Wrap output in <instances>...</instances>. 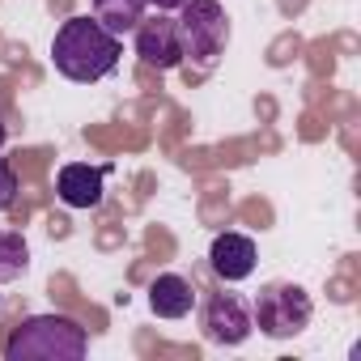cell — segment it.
<instances>
[{"mask_svg": "<svg viewBox=\"0 0 361 361\" xmlns=\"http://www.w3.org/2000/svg\"><path fill=\"white\" fill-rule=\"evenodd\" d=\"M0 145H5V119H0Z\"/></svg>", "mask_w": 361, "mask_h": 361, "instance_id": "obj_14", "label": "cell"}, {"mask_svg": "<svg viewBox=\"0 0 361 361\" xmlns=\"http://www.w3.org/2000/svg\"><path fill=\"white\" fill-rule=\"evenodd\" d=\"M123 56V39H115L111 30H102L90 18H68L56 39H51V64L60 77L77 81V85H90V81H102L106 73H115Z\"/></svg>", "mask_w": 361, "mask_h": 361, "instance_id": "obj_1", "label": "cell"}, {"mask_svg": "<svg viewBox=\"0 0 361 361\" xmlns=\"http://www.w3.org/2000/svg\"><path fill=\"white\" fill-rule=\"evenodd\" d=\"M136 56H140V64H149L157 73H170V68L183 64V43H178L174 18H161V13L153 22L140 18V26H136Z\"/></svg>", "mask_w": 361, "mask_h": 361, "instance_id": "obj_6", "label": "cell"}, {"mask_svg": "<svg viewBox=\"0 0 361 361\" xmlns=\"http://www.w3.org/2000/svg\"><path fill=\"white\" fill-rule=\"evenodd\" d=\"M26 268H30V247H26V238L13 234V230H0V285L18 281Z\"/></svg>", "mask_w": 361, "mask_h": 361, "instance_id": "obj_11", "label": "cell"}, {"mask_svg": "<svg viewBox=\"0 0 361 361\" xmlns=\"http://www.w3.org/2000/svg\"><path fill=\"white\" fill-rule=\"evenodd\" d=\"M251 319H255V327H259L268 340H293V336H302V331L310 327L314 302H310V293H306L302 285L276 281V285L259 289Z\"/></svg>", "mask_w": 361, "mask_h": 361, "instance_id": "obj_4", "label": "cell"}, {"mask_svg": "<svg viewBox=\"0 0 361 361\" xmlns=\"http://www.w3.org/2000/svg\"><path fill=\"white\" fill-rule=\"evenodd\" d=\"M255 331V319H251V306L238 298V293H217L209 298L204 306V336L213 344H243L247 336Z\"/></svg>", "mask_w": 361, "mask_h": 361, "instance_id": "obj_5", "label": "cell"}, {"mask_svg": "<svg viewBox=\"0 0 361 361\" xmlns=\"http://www.w3.org/2000/svg\"><path fill=\"white\" fill-rule=\"evenodd\" d=\"M145 5H153L157 13H174V9H183L188 0H145Z\"/></svg>", "mask_w": 361, "mask_h": 361, "instance_id": "obj_13", "label": "cell"}, {"mask_svg": "<svg viewBox=\"0 0 361 361\" xmlns=\"http://www.w3.org/2000/svg\"><path fill=\"white\" fill-rule=\"evenodd\" d=\"M13 200H18V174H13V166L5 157H0V213L13 209Z\"/></svg>", "mask_w": 361, "mask_h": 361, "instance_id": "obj_12", "label": "cell"}, {"mask_svg": "<svg viewBox=\"0 0 361 361\" xmlns=\"http://www.w3.org/2000/svg\"><path fill=\"white\" fill-rule=\"evenodd\" d=\"M255 243L247 238V234H234V230H226V234H217L213 238V247H209V264H213V272L221 276V281H230V285H238V281H247L251 272H255Z\"/></svg>", "mask_w": 361, "mask_h": 361, "instance_id": "obj_7", "label": "cell"}, {"mask_svg": "<svg viewBox=\"0 0 361 361\" xmlns=\"http://www.w3.org/2000/svg\"><path fill=\"white\" fill-rule=\"evenodd\" d=\"M145 18V0H94V22L111 30L115 39L132 35Z\"/></svg>", "mask_w": 361, "mask_h": 361, "instance_id": "obj_10", "label": "cell"}, {"mask_svg": "<svg viewBox=\"0 0 361 361\" xmlns=\"http://www.w3.org/2000/svg\"><path fill=\"white\" fill-rule=\"evenodd\" d=\"M90 353V331L68 314H30L5 340L9 361H81Z\"/></svg>", "mask_w": 361, "mask_h": 361, "instance_id": "obj_2", "label": "cell"}, {"mask_svg": "<svg viewBox=\"0 0 361 361\" xmlns=\"http://www.w3.org/2000/svg\"><path fill=\"white\" fill-rule=\"evenodd\" d=\"M56 192L68 209H94L102 204V170L85 161H68L56 178Z\"/></svg>", "mask_w": 361, "mask_h": 361, "instance_id": "obj_8", "label": "cell"}, {"mask_svg": "<svg viewBox=\"0 0 361 361\" xmlns=\"http://www.w3.org/2000/svg\"><path fill=\"white\" fill-rule=\"evenodd\" d=\"M149 306H153L157 319H183V314H192V306H196V289H192L183 276L166 272V276H157V281L149 285Z\"/></svg>", "mask_w": 361, "mask_h": 361, "instance_id": "obj_9", "label": "cell"}, {"mask_svg": "<svg viewBox=\"0 0 361 361\" xmlns=\"http://www.w3.org/2000/svg\"><path fill=\"white\" fill-rule=\"evenodd\" d=\"M174 26H178V43H183V60H192L200 73H209L230 43V18L221 0H188Z\"/></svg>", "mask_w": 361, "mask_h": 361, "instance_id": "obj_3", "label": "cell"}]
</instances>
